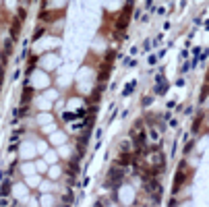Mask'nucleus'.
<instances>
[{
    "label": "nucleus",
    "mask_w": 209,
    "mask_h": 207,
    "mask_svg": "<svg viewBox=\"0 0 209 207\" xmlns=\"http://www.w3.org/2000/svg\"><path fill=\"white\" fill-rule=\"evenodd\" d=\"M149 48H151V42H149V39H147V42H145V44H143V50H145V52H147V50H149Z\"/></svg>",
    "instance_id": "9"
},
{
    "label": "nucleus",
    "mask_w": 209,
    "mask_h": 207,
    "mask_svg": "<svg viewBox=\"0 0 209 207\" xmlns=\"http://www.w3.org/2000/svg\"><path fill=\"white\" fill-rule=\"evenodd\" d=\"M170 127H178V120L176 118H170Z\"/></svg>",
    "instance_id": "10"
},
{
    "label": "nucleus",
    "mask_w": 209,
    "mask_h": 207,
    "mask_svg": "<svg viewBox=\"0 0 209 207\" xmlns=\"http://www.w3.org/2000/svg\"><path fill=\"white\" fill-rule=\"evenodd\" d=\"M168 83L166 81H162V83H155V87H153V95H166L168 93Z\"/></svg>",
    "instance_id": "2"
},
{
    "label": "nucleus",
    "mask_w": 209,
    "mask_h": 207,
    "mask_svg": "<svg viewBox=\"0 0 209 207\" xmlns=\"http://www.w3.org/2000/svg\"><path fill=\"white\" fill-rule=\"evenodd\" d=\"M178 203H180V201H178V199H170V201H168V207H178Z\"/></svg>",
    "instance_id": "8"
},
{
    "label": "nucleus",
    "mask_w": 209,
    "mask_h": 207,
    "mask_svg": "<svg viewBox=\"0 0 209 207\" xmlns=\"http://www.w3.org/2000/svg\"><path fill=\"white\" fill-rule=\"evenodd\" d=\"M151 102H153V95H145V97L141 100V106H143V108H149Z\"/></svg>",
    "instance_id": "6"
},
{
    "label": "nucleus",
    "mask_w": 209,
    "mask_h": 207,
    "mask_svg": "<svg viewBox=\"0 0 209 207\" xmlns=\"http://www.w3.org/2000/svg\"><path fill=\"white\" fill-rule=\"evenodd\" d=\"M193 178V168L188 166V161L182 160L180 164H178V170H176V176H174V186H172V193H174V197L184 188V184L188 182Z\"/></svg>",
    "instance_id": "1"
},
{
    "label": "nucleus",
    "mask_w": 209,
    "mask_h": 207,
    "mask_svg": "<svg viewBox=\"0 0 209 207\" xmlns=\"http://www.w3.org/2000/svg\"><path fill=\"white\" fill-rule=\"evenodd\" d=\"M19 29H21V19H12V27H11V39H12V42L17 39Z\"/></svg>",
    "instance_id": "3"
},
{
    "label": "nucleus",
    "mask_w": 209,
    "mask_h": 207,
    "mask_svg": "<svg viewBox=\"0 0 209 207\" xmlns=\"http://www.w3.org/2000/svg\"><path fill=\"white\" fill-rule=\"evenodd\" d=\"M203 27H205V29H209V19L205 21V23H203Z\"/></svg>",
    "instance_id": "11"
},
{
    "label": "nucleus",
    "mask_w": 209,
    "mask_h": 207,
    "mask_svg": "<svg viewBox=\"0 0 209 207\" xmlns=\"http://www.w3.org/2000/svg\"><path fill=\"white\" fill-rule=\"evenodd\" d=\"M157 58H160L157 54H151V56L147 58V62H149V64H155V62H157Z\"/></svg>",
    "instance_id": "7"
},
{
    "label": "nucleus",
    "mask_w": 209,
    "mask_h": 207,
    "mask_svg": "<svg viewBox=\"0 0 209 207\" xmlns=\"http://www.w3.org/2000/svg\"><path fill=\"white\" fill-rule=\"evenodd\" d=\"M135 85H137V81H130V83H128L126 87H124V89H122V95H124V97H128V95H130V93L135 91Z\"/></svg>",
    "instance_id": "5"
},
{
    "label": "nucleus",
    "mask_w": 209,
    "mask_h": 207,
    "mask_svg": "<svg viewBox=\"0 0 209 207\" xmlns=\"http://www.w3.org/2000/svg\"><path fill=\"white\" fill-rule=\"evenodd\" d=\"M193 149H195V139H193V141L188 139V141H186V145H184V153H182V155H184V158H188Z\"/></svg>",
    "instance_id": "4"
}]
</instances>
